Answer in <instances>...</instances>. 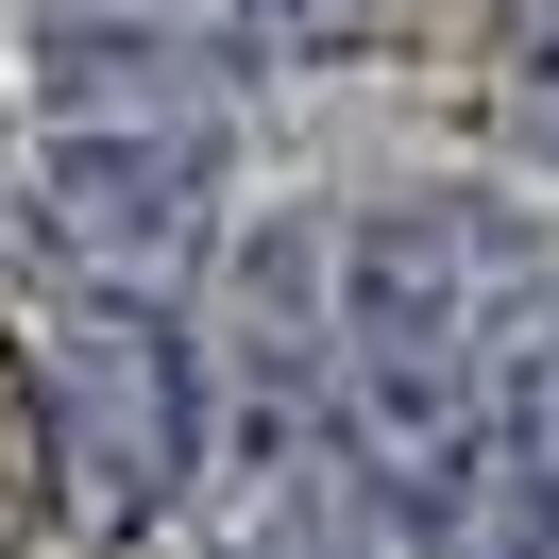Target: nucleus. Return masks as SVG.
I'll list each match as a JSON object with an SVG mask.
<instances>
[{
  "instance_id": "6e6552de",
  "label": "nucleus",
  "mask_w": 559,
  "mask_h": 559,
  "mask_svg": "<svg viewBox=\"0 0 559 559\" xmlns=\"http://www.w3.org/2000/svg\"><path fill=\"white\" fill-rule=\"evenodd\" d=\"M491 85H509V119L559 153V0H491Z\"/></svg>"
},
{
  "instance_id": "20e7f679",
  "label": "nucleus",
  "mask_w": 559,
  "mask_h": 559,
  "mask_svg": "<svg viewBox=\"0 0 559 559\" xmlns=\"http://www.w3.org/2000/svg\"><path fill=\"white\" fill-rule=\"evenodd\" d=\"M51 103L103 119H204L254 69V0H51Z\"/></svg>"
},
{
  "instance_id": "9d476101",
  "label": "nucleus",
  "mask_w": 559,
  "mask_h": 559,
  "mask_svg": "<svg viewBox=\"0 0 559 559\" xmlns=\"http://www.w3.org/2000/svg\"><path fill=\"white\" fill-rule=\"evenodd\" d=\"M543 390H559V356H543Z\"/></svg>"
},
{
  "instance_id": "f257e3e1",
  "label": "nucleus",
  "mask_w": 559,
  "mask_h": 559,
  "mask_svg": "<svg viewBox=\"0 0 559 559\" xmlns=\"http://www.w3.org/2000/svg\"><path fill=\"white\" fill-rule=\"evenodd\" d=\"M525 288H543V254H525L509 204H475V187L373 204L340 238V390H322V424H340L390 491L441 509V491L509 441V390H525L509 322H525Z\"/></svg>"
},
{
  "instance_id": "423d86ee",
  "label": "nucleus",
  "mask_w": 559,
  "mask_h": 559,
  "mask_svg": "<svg viewBox=\"0 0 559 559\" xmlns=\"http://www.w3.org/2000/svg\"><path fill=\"white\" fill-rule=\"evenodd\" d=\"M288 559H441V509H424V491H390L356 441H322L306 509H288Z\"/></svg>"
},
{
  "instance_id": "0eeeda50",
  "label": "nucleus",
  "mask_w": 559,
  "mask_h": 559,
  "mask_svg": "<svg viewBox=\"0 0 559 559\" xmlns=\"http://www.w3.org/2000/svg\"><path fill=\"white\" fill-rule=\"evenodd\" d=\"M51 509H69V491H51V407H35V356H17V322H0V543H35Z\"/></svg>"
},
{
  "instance_id": "f03ea898",
  "label": "nucleus",
  "mask_w": 559,
  "mask_h": 559,
  "mask_svg": "<svg viewBox=\"0 0 559 559\" xmlns=\"http://www.w3.org/2000/svg\"><path fill=\"white\" fill-rule=\"evenodd\" d=\"M35 407H51V491H69L103 543H136L187 475H204V373H187V322L136 288H51L35 322Z\"/></svg>"
},
{
  "instance_id": "7ed1b4c3",
  "label": "nucleus",
  "mask_w": 559,
  "mask_h": 559,
  "mask_svg": "<svg viewBox=\"0 0 559 559\" xmlns=\"http://www.w3.org/2000/svg\"><path fill=\"white\" fill-rule=\"evenodd\" d=\"M35 238L51 272L85 288H136V306H187L221 254V170H204V119H103L69 103L35 153Z\"/></svg>"
},
{
  "instance_id": "1a4fd4ad",
  "label": "nucleus",
  "mask_w": 559,
  "mask_h": 559,
  "mask_svg": "<svg viewBox=\"0 0 559 559\" xmlns=\"http://www.w3.org/2000/svg\"><path fill=\"white\" fill-rule=\"evenodd\" d=\"M373 0H254V51H356Z\"/></svg>"
},
{
  "instance_id": "39448f33",
  "label": "nucleus",
  "mask_w": 559,
  "mask_h": 559,
  "mask_svg": "<svg viewBox=\"0 0 559 559\" xmlns=\"http://www.w3.org/2000/svg\"><path fill=\"white\" fill-rule=\"evenodd\" d=\"M340 221H272L238 254V373H254V424H322L340 390V288H322Z\"/></svg>"
}]
</instances>
